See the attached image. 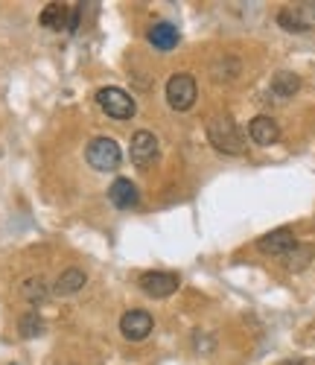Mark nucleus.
Instances as JSON below:
<instances>
[{
    "label": "nucleus",
    "mask_w": 315,
    "mask_h": 365,
    "mask_svg": "<svg viewBox=\"0 0 315 365\" xmlns=\"http://www.w3.org/2000/svg\"><path fill=\"white\" fill-rule=\"evenodd\" d=\"M207 138L219 152H228V155H242L245 152V138L231 117H210Z\"/></svg>",
    "instance_id": "1"
},
{
    "label": "nucleus",
    "mask_w": 315,
    "mask_h": 365,
    "mask_svg": "<svg viewBox=\"0 0 315 365\" xmlns=\"http://www.w3.org/2000/svg\"><path fill=\"white\" fill-rule=\"evenodd\" d=\"M85 161L93 167V170H100V173H111L120 167L123 161V152L117 146L114 138H93L85 149Z\"/></svg>",
    "instance_id": "2"
},
{
    "label": "nucleus",
    "mask_w": 315,
    "mask_h": 365,
    "mask_svg": "<svg viewBox=\"0 0 315 365\" xmlns=\"http://www.w3.org/2000/svg\"><path fill=\"white\" fill-rule=\"evenodd\" d=\"M97 106H100L108 117H114V120H132L135 111H138L132 94H125L123 88H114V85L97 91Z\"/></svg>",
    "instance_id": "3"
},
{
    "label": "nucleus",
    "mask_w": 315,
    "mask_h": 365,
    "mask_svg": "<svg viewBox=\"0 0 315 365\" xmlns=\"http://www.w3.org/2000/svg\"><path fill=\"white\" fill-rule=\"evenodd\" d=\"M199 97V85L190 73H172L167 82V103L175 111H190Z\"/></svg>",
    "instance_id": "4"
},
{
    "label": "nucleus",
    "mask_w": 315,
    "mask_h": 365,
    "mask_svg": "<svg viewBox=\"0 0 315 365\" xmlns=\"http://www.w3.org/2000/svg\"><path fill=\"white\" fill-rule=\"evenodd\" d=\"M138 287L149 295V298H167L172 292H178L181 287V278L172 275V272H143Z\"/></svg>",
    "instance_id": "5"
},
{
    "label": "nucleus",
    "mask_w": 315,
    "mask_h": 365,
    "mask_svg": "<svg viewBox=\"0 0 315 365\" xmlns=\"http://www.w3.org/2000/svg\"><path fill=\"white\" fill-rule=\"evenodd\" d=\"M158 152H161V149H158V138H155L152 132L140 129V132L132 135L129 155H132V164H135V167H140V170L152 167V164L158 161Z\"/></svg>",
    "instance_id": "6"
},
{
    "label": "nucleus",
    "mask_w": 315,
    "mask_h": 365,
    "mask_svg": "<svg viewBox=\"0 0 315 365\" xmlns=\"http://www.w3.org/2000/svg\"><path fill=\"white\" fill-rule=\"evenodd\" d=\"M295 246H298V240H295L292 228H274L257 240V249L263 255H272V257H286Z\"/></svg>",
    "instance_id": "7"
},
{
    "label": "nucleus",
    "mask_w": 315,
    "mask_h": 365,
    "mask_svg": "<svg viewBox=\"0 0 315 365\" xmlns=\"http://www.w3.org/2000/svg\"><path fill=\"white\" fill-rule=\"evenodd\" d=\"M277 24L286 29V33H309L315 26V4H301V6H289L277 15Z\"/></svg>",
    "instance_id": "8"
},
{
    "label": "nucleus",
    "mask_w": 315,
    "mask_h": 365,
    "mask_svg": "<svg viewBox=\"0 0 315 365\" xmlns=\"http://www.w3.org/2000/svg\"><path fill=\"white\" fill-rule=\"evenodd\" d=\"M152 313H146V310H129V313H123V319H120V333L129 342H143L149 333H152Z\"/></svg>",
    "instance_id": "9"
},
{
    "label": "nucleus",
    "mask_w": 315,
    "mask_h": 365,
    "mask_svg": "<svg viewBox=\"0 0 315 365\" xmlns=\"http://www.w3.org/2000/svg\"><path fill=\"white\" fill-rule=\"evenodd\" d=\"M248 138L254 140L257 146H272V143H277V140H280L277 120H272V117H266V114L254 117V120L248 123Z\"/></svg>",
    "instance_id": "10"
},
{
    "label": "nucleus",
    "mask_w": 315,
    "mask_h": 365,
    "mask_svg": "<svg viewBox=\"0 0 315 365\" xmlns=\"http://www.w3.org/2000/svg\"><path fill=\"white\" fill-rule=\"evenodd\" d=\"M108 199H111V205H114V207L129 210V207H138L140 193H138V185H135L132 178H117L114 185L108 187Z\"/></svg>",
    "instance_id": "11"
},
{
    "label": "nucleus",
    "mask_w": 315,
    "mask_h": 365,
    "mask_svg": "<svg viewBox=\"0 0 315 365\" xmlns=\"http://www.w3.org/2000/svg\"><path fill=\"white\" fill-rule=\"evenodd\" d=\"M149 44H152L155 50H161V53H170V50L178 44V29H175L172 24H167V21L155 24V26L149 29Z\"/></svg>",
    "instance_id": "12"
},
{
    "label": "nucleus",
    "mask_w": 315,
    "mask_h": 365,
    "mask_svg": "<svg viewBox=\"0 0 315 365\" xmlns=\"http://www.w3.org/2000/svg\"><path fill=\"white\" fill-rule=\"evenodd\" d=\"M38 21L47 29H71V6L68 4H47Z\"/></svg>",
    "instance_id": "13"
},
{
    "label": "nucleus",
    "mask_w": 315,
    "mask_h": 365,
    "mask_svg": "<svg viewBox=\"0 0 315 365\" xmlns=\"http://www.w3.org/2000/svg\"><path fill=\"white\" fill-rule=\"evenodd\" d=\"M85 272L82 269H65V272H61V275H58V281L53 284V292L56 295H76L82 287H85Z\"/></svg>",
    "instance_id": "14"
},
{
    "label": "nucleus",
    "mask_w": 315,
    "mask_h": 365,
    "mask_svg": "<svg viewBox=\"0 0 315 365\" xmlns=\"http://www.w3.org/2000/svg\"><path fill=\"white\" fill-rule=\"evenodd\" d=\"M298 88H301V76L298 73H289V71L274 73V79H272V97L289 100V97L298 94Z\"/></svg>",
    "instance_id": "15"
},
{
    "label": "nucleus",
    "mask_w": 315,
    "mask_h": 365,
    "mask_svg": "<svg viewBox=\"0 0 315 365\" xmlns=\"http://www.w3.org/2000/svg\"><path fill=\"white\" fill-rule=\"evenodd\" d=\"M312 257H315V249L312 246H295L286 257H283V263H286L289 272H301V269H306L312 263Z\"/></svg>",
    "instance_id": "16"
},
{
    "label": "nucleus",
    "mask_w": 315,
    "mask_h": 365,
    "mask_svg": "<svg viewBox=\"0 0 315 365\" xmlns=\"http://www.w3.org/2000/svg\"><path fill=\"white\" fill-rule=\"evenodd\" d=\"M21 292H24V298H26L29 304H41V301L50 295V287H47L44 278H26L24 287H21Z\"/></svg>",
    "instance_id": "17"
},
{
    "label": "nucleus",
    "mask_w": 315,
    "mask_h": 365,
    "mask_svg": "<svg viewBox=\"0 0 315 365\" xmlns=\"http://www.w3.org/2000/svg\"><path fill=\"white\" fill-rule=\"evenodd\" d=\"M18 330H21L24 339H33V336H41V333H44V322H41V316H38L36 310H29V313L21 316Z\"/></svg>",
    "instance_id": "18"
},
{
    "label": "nucleus",
    "mask_w": 315,
    "mask_h": 365,
    "mask_svg": "<svg viewBox=\"0 0 315 365\" xmlns=\"http://www.w3.org/2000/svg\"><path fill=\"white\" fill-rule=\"evenodd\" d=\"M280 365H312V362H306V359H286V362H280Z\"/></svg>",
    "instance_id": "19"
}]
</instances>
